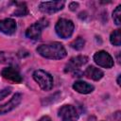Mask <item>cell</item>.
Returning a JSON list of instances; mask_svg holds the SVG:
<instances>
[{"label":"cell","mask_w":121,"mask_h":121,"mask_svg":"<svg viewBox=\"0 0 121 121\" xmlns=\"http://www.w3.org/2000/svg\"><path fill=\"white\" fill-rule=\"evenodd\" d=\"M48 26V21L46 19H41L35 24L31 25L26 31V36L31 40H39L41 38L42 30Z\"/></svg>","instance_id":"obj_4"},{"label":"cell","mask_w":121,"mask_h":121,"mask_svg":"<svg viewBox=\"0 0 121 121\" xmlns=\"http://www.w3.org/2000/svg\"><path fill=\"white\" fill-rule=\"evenodd\" d=\"M10 92H11V88H10V87L5 88V89H3L2 91H0V100L3 99V98H5L7 95H9L10 94Z\"/></svg>","instance_id":"obj_18"},{"label":"cell","mask_w":121,"mask_h":121,"mask_svg":"<svg viewBox=\"0 0 121 121\" xmlns=\"http://www.w3.org/2000/svg\"><path fill=\"white\" fill-rule=\"evenodd\" d=\"M84 44H85V41H84L82 38L78 37V38H77V39L71 43V46H72L74 49H76V50H81V49L84 47Z\"/></svg>","instance_id":"obj_16"},{"label":"cell","mask_w":121,"mask_h":121,"mask_svg":"<svg viewBox=\"0 0 121 121\" xmlns=\"http://www.w3.org/2000/svg\"><path fill=\"white\" fill-rule=\"evenodd\" d=\"M59 116L62 121H76L78 118V112L72 105H64L59 110Z\"/></svg>","instance_id":"obj_7"},{"label":"cell","mask_w":121,"mask_h":121,"mask_svg":"<svg viewBox=\"0 0 121 121\" xmlns=\"http://www.w3.org/2000/svg\"><path fill=\"white\" fill-rule=\"evenodd\" d=\"M37 52L46 59L60 60L66 56V50L60 43H51L46 44H41L37 47Z\"/></svg>","instance_id":"obj_1"},{"label":"cell","mask_w":121,"mask_h":121,"mask_svg":"<svg viewBox=\"0 0 121 121\" xmlns=\"http://www.w3.org/2000/svg\"><path fill=\"white\" fill-rule=\"evenodd\" d=\"M1 75L4 78L13 81L15 83H20L22 81V76L20 75L19 71L16 70L14 67H6L2 70Z\"/></svg>","instance_id":"obj_9"},{"label":"cell","mask_w":121,"mask_h":121,"mask_svg":"<svg viewBox=\"0 0 121 121\" xmlns=\"http://www.w3.org/2000/svg\"><path fill=\"white\" fill-rule=\"evenodd\" d=\"M87 60H88V58L86 56H82V55H79V56H77V57L72 58L69 60V62L66 64L65 72L76 71L78 67H80L83 64H85L87 62Z\"/></svg>","instance_id":"obj_8"},{"label":"cell","mask_w":121,"mask_h":121,"mask_svg":"<svg viewBox=\"0 0 121 121\" xmlns=\"http://www.w3.org/2000/svg\"><path fill=\"white\" fill-rule=\"evenodd\" d=\"M33 78L44 91L51 90L53 87V78L50 74L43 70H36L33 73Z\"/></svg>","instance_id":"obj_3"},{"label":"cell","mask_w":121,"mask_h":121,"mask_svg":"<svg viewBox=\"0 0 121 121\" xmlns=\"http://www.w3.org/2000/svg\"><path fill=\"white\" fill-rule=\"evenodd\" d=\"M27 8L25 3H18L17 4V9L13 12L15 16H25L27 14Z\"/></svg>","instance_id":"obj_15"},{"label":"cell","mask_w":121,"mask_h":121,"mask_svg":"<svg viewBox=\"0 0 121 121\" xmlns=\"http://www.w3.org/2000/svg\"><path fill=\"white\" fill-rule=\"evenodd\" d=\"M73 89L80 94H90L94 91V86L85 81H76L73 85Z\"/></svg>","instance_id":"obj_12"},{"label":"cell","mask_w":121,"mask_h":121,"mask_svg":"<svg viewBox=\"0 0 121 121\" xmlns=\"http://www.w3.org/2000/svg\"><path fill=\"white\" fill-rule=\"evenodd\" d=\"M117 82H118V84H120V76H119L118 78H117Z\"/></svg>","instance_id":"obj_21"},{"label":"cell","mask_w":121,"mask_h":121,"mask_svg":"<svg viewBox=\"0 0 121 121\" xmlns=\"http://www.w3.org/2000/svg\"><path fill=\"white\" fill-rule=\"evenodd\" d=\"M94 60L96 64L104 68H111L113 66V60L112 56L106 51H98L94 55Z\"/></svg>","instance_id":"obj_5"},{"label":"cell","mask_w":121,"mask_h":121,"mask_svg":"<svg viewBox=\"0 0 121 121\" xmlns=\"http://www.w3.org/2000/svg\"><path fill=\"white\" fill-rule=\"evenodd\" d=\"M39 121H52V120H51V118H50L49 116H47V115H44V116L41 117V118L39 119Z\"/></svg>","instance_id":"obj_20"},{"label":"cell","mask_w":121,"mask_h":121,"mask_svg":"<svg viewBox=\"0 0 121 121\" xmlns=\"http://www.w3.org/2000/svg\"><path fill=\"white\" fill-rule=\"evenodd\" d=\"M21 100H22V95L15 94L9 102H7L3 105H0V114L7 113V112H10L11 110H13L14 108H16L20 104Z\"/></svg>","instance_id":"obj_10"},{"label":"cell","mask_w":121,"mask_h":121,"mask_svg":"<svg viewBox=\"0 0 121 121\" xmlns=\"http://www.w3.org/2000/svg\"><path fill=\"white\" fill-rule=\"evenodd\" d=\"M110 41H111V43L115 45V46H119L121 44V32H120V29H116L111 34Z\"/></svg>","instance_id":"obj_14"},{"label":"cell","mask_w":121,"mask_h":121,"mask_svg":"<svg viewBox=\"0 0 121 121\" xmlns=\"http://www.w3.org/2000/svg\"><path fill=\"white\" fill-rule=\"evenodd\" d=\"M69 8H70L71 10H76L78 8V4L76 3V2H72V3L69 4Z\"/></svg>","instance_id":"obj_19"},{"label":"cell","mask_w":121,"mask_h":121,"mask_svg":"<svg viewBox=\"0 0 121 121\" xmlns=\"http://www.w3.org/2000/svg\"><path fill=\"white\" fill-rule=\"evenodd\" d=\"M63 7H64L63 1H49V2H42L39 6V9L43 13L52 14L62 9Z\"/></svg>","instance_id":"obj_6"},{"label":"cell","mask_w":121,"mask_h":121,"mask_svg":"<svg viewBox=\"0 0 121 121\" xmlns=\"http://www.w3.org/2000/svg\"><path fill=\"white\" fill-rule=\"evenodd\" d=\"M84 75L88 78H91L93 80H99L100 78H102L104 74L100 69H98L95 66H89V67L86 68V70L84 72Z\"/></svg>","instance_id":"obj_13"},{"label":"cell","mask_w":121,"mask_h":121,"mask_svg":"<svg viewBox=\"0 0 121 121\" xmlns=\"http://www.w3.org/2000/svg\"><path fill=\"white\" fill-rule=\"evenodd\" d=\"M55 30H56L58 36H60L62 39H67V38L71 37V35L73 34L74 24L71 20L61 18L57 22Z\"/></svg>","instance_id":"obj_2"},{"label":"cell","mask_w":121,"mask_h":121,"mask_svg":"<svg viewBox=\"0 0 121 121\" xmlns=\"http://www.w3.org/2000/svg\"><path fill=\"white\" fill-rule=\"evenodd\" d=\"M120 15H121V6H117L116 9L112 12V19L117 26H119L121 23L120 22Z\"/></svg>","instance_id":"obj_17"},{"label":"cell","mask_w":121,"mask_h":121,"mask_svg":"<svg viewBox=\"0 0 121 121\" xmlns=\"http://www.w3.org/2000/svg\"><path fill=\"white\" fill-rule=\"evenodd\" d=\"M17 28L16 23L13 19L7 18L0 21V31L7 35H12L15 33Z\"/></svg>","instance_id":"obj_11"}]
</instances>
